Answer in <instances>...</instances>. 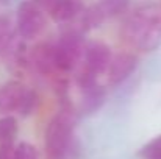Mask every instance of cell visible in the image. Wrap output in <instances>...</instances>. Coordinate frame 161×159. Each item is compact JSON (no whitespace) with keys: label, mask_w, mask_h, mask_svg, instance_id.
Returning <instances> with one entry per match:
<instances>
[{"label":"cell","mask_w":161,"mask_h":159,"mask_svg":"<svg viewBox=\"0 0 161 159\" xmlns=\"http://www.w3.org/2000/svg\"><path fill=\"white\" fill-rule=\"evenodd\" d=\"M124 38L139 50L150 52L161 42V6L157 3L139 5L124 25Z\"/></svg>","instance_id":"1"},{"label":"cell","mask_w":161,"mask_h":159,"mask_svg":"<svg viewBox=\"0 0 161 159\" xmlns=\"http://www.w3.org/2000/svg\"><path fill=\"white\" fill-rule=\"evenodd\" d=\"M75 112L64 106L46 128V151L49 159H67L74 150Z\"/></svg>","instance_id":"2"},{"label":"cell","mask_w":161,"mask_h":159,"mask_svg":"<svg viewBox=\"0 0 161 159\" xmlns=\"http://www.w3.org/2000/svg\"><path fill=\"white\" fill-rule=\"evenodd\" d=\"M16 28L19 36L25 41L38 38L46 28V16L42 9L31 0L22 2L16 14Z\"/></svg>","instance_id":"3"},{"label":"cell","mask_w":161,"mask_h":159,"mask_svg":"<svg viewBox=\"0 0 161 159\" xmlns=\"http://www.w3.org/2000/svg\"><path fill=\"white\" fill-rule=\"evenodd\" d=\"M83 55L81 33L69 30L61 34L58 44H55V67L63 72H69L75 67Z\"/></svg>","instance_id":"4"},{"label":"cell","mask_w":161,"mask_h":159,"mask_svg":"<svg viewBox=\"0 0 161 159\" xmlns=\"http://www.w3.org/2000/svg\"><path fill=\"white\" fill-rule=\"evenodd\" d=\"M131 0H99L96 5L89 6L88 9H83L80 13L81 16V28L89 30L102 25L105 20L113 19L124 13Z\"/></svg>","instance_id":"5"},{"label":"cell","mask_w":161,"mask_h":159,"mask_svg":"<svg viewBox=\"0 0 161 159\" xmlns=\"http://www.w3.org/2000/svg\"><path fill=\"white\" fill-rule=\"evenodd\" d=\"M111 52L109 47L103 42L91 41L83 47V69L91 72L92 75L103 73L109 66Z\"/></svg>","instance_id":"6"},{"label":"cell","mask_w":161,"mask_h":159,"mask_svg":"<svg viewBox=\"0 0 161 159\" xmlns=\"http://www.w3.org/2000/svg\"><path fill=\"white\" fill-rule=\"evenodd\" d=\"M136 56L131 53H117L116 56L111 58L109 66H108V83L111 86L120 84L125 81L131 72L136 69Z\"/></svg>","instance_id":"7"},{"label":"cell","mask_w":161,"mask_h":159,"mask_svg":"<svg viewBox=\"0 0 161 159\" xmlns=\"http://www.w3.org/2000/svg\"><path fill=\"white\" fill-rule=\"evenodd\" d=\"M30 62L39 73H52L55 69V45L49 42H41L35 45L30 53Z\"/></svg>","instance_id":"8"},{"label":"cell","mask_w":161,"mask_h":159,"mask_svg":"<svg viewBox=\"0 0 161 159\" xmlns=\"http://www.w3.org/2000/svg\"><path fill=\"white\" fill-rule=\"evenodd\" d=\"M25 89L27 87L19 81H8L0 84V114L17 111Z\"/></svg>","instance_id":"9"},{"label":"cell","mask_w":161,"mask_h":159,"mask_svg":"<svg viewBox=\"0 0 161 159\" xmlns=\"http://www.w3.org/2000/svg\"><path fill=\"white\" fill-rule=\"evenodd\" d=\"M83 11V5L80 0H55L52 8L49 9L50 17L56 24H66Z\"/></svg>","instance_id":"10"},{"label":"cell","mask_w":161,"mask_h":159,"mask_svg":"<svg viewBox=\"0 0 161 159\" xmlns=\"http://www.w3.org/2000/svg\"><path fill=\"white\" fill-rule=\"evenodd\" d=\"M81 92H83V97H81L80 111L83 114H92L97 109H100V106L105 103L107 92L97 83L89 86V87H86V89H81Z\"/></svg>","instance_id":"11"},{"label":"cell","mask_w":161,"mask_h":159,"mask_svg":"<svg viewBox=\"0 0 161 159\" xmlns=\"http://www.w3.org/2000/svg\"><path fill=\"white\" fill-rule=\"evenodd\" d=\"M19 131L16 117L2 115L0 117V144H13Z\"/></svg>","instance_id":"12"},{"label":"cell","mask_w":161,"mask_h":159,"mask_svg":"<svg viewBox=\"0 0 161 159\" xmlns=\"http://www.w3.org/2000/svg\"><path fill=\"white\" fill-rule=\"evenodd\" d=\"M14 42V25L8 16H0V52H6Z\"/></svg>","instance_id":"13"},{"label":"cell","mask_w":161,"mask_h":159,"mask_svg":"<svg viewBox=\"0 0 161 159\" xmlns=\"http://www.w3.org/2000/svg\"><path fill=\"white\" fill-rule=\"evenodd\" d=\"M138 156L139 159H161V134L142 145Z\"/></svg>","instance_id":"14"},{"label":"cell","mask_w":161,"mask_h":159,"mask_svg":"<svg viewBox=\"0 0 161 159\" xmlns=\"http://www.w3.org/2000/svg\"><path fill=\"white\" fill-rule=\"evenodd\" d=\"M36 105H38V95L33 91L25 89V92H24V95L20 98V103L17 106L16 112H19L22 117H27V115H30L36 109Z\"/></svg>","instance_id":"15"},{"label":"cell","mask_w":161,"mask_h":159,"mask_svg":"<svg viewBox=\"0 0 161 159\" xmlns=\"http://www.w3.org/2000/svg\"><path fill=\"white\" fill-rule=\"evenodd\" d=\"M16 155L17 159H38V150L28 142H20L16 147Z\"/></svg>","instance_id":"16"},{"label":"cell","mask_w":161,"mask_h":159,"mask_svg":"<svg viewBox=\"0 0 161 159\" xmlns=\"http://www.w3.org/2000/svg\"><path fill=\"white\" fill-rule=\"evenodd\" d=\"M0 159H17L16 147L13 144H0Z\"/></svg>","instance_id":"17"},{"label":"cell","mask_w":161,"mask_h":159,"mask_svg":"<svg viewBox=\"0 0 161 159\" xmlns=\"http://www.w3.org/2000/svg\"><path fill=\"white\" fill-rule=\"evenodd\" d=\"M35 5H38L41 9H46V11H49L50 8H52V5H53L55 0H31Z\"/></svg>","instance_id":"18"},{"label":"cell","mask_w":161,"mask_h":159,"mask_svg":"<svg viewBox=\"0 0 161 159\" xmlns=\"http://www.w3.org/2000/svg\"><path fill=\"white\" fill-rule=\"evenodd\" d=\"M9 0H0V3H8Z\"/></svg>","instance_id":"19"}]
</instances>
